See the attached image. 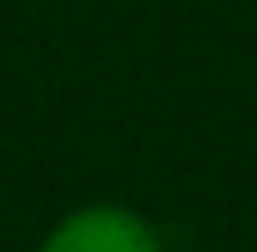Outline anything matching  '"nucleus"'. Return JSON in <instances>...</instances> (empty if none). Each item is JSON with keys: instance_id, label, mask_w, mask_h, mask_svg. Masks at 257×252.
I'll list each match as a JSON object with an SVG mask.
<instances>
[{"instance_id": "f257e3e1", "label": "nucleus", "mask_w": 257, "mask_h": 252, "mask_svg": "<svg viewBox=\"0 0 257 252\" xmlns=\"http://www.w3.org/2000/svg\"><path fill=\"white\" fill-rule=\"evenodd\" d=\"M35 252H159V232L119 203H89L50 227Z\"/></svg>"}]
</instances>
